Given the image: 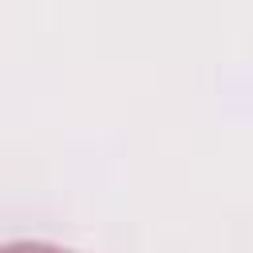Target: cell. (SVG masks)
<instances>
[{
    "label": "cell",
    "mask_w": 253,
    "mask_h": 253,
    "mask_svg": "<svg viewBox=\"0 0 253 253\" xmlns=\"http://www.w3.org/2000/svg\"><path fill=\"white\" fill-rule=\"evenodd\" d=\"M0 253H63V249H47V245H8Z\"/></svg>",
    "instance_id": "1"
}]
</instances>
